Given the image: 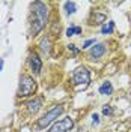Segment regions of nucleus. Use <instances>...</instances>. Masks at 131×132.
<instances>
[{"label":"nucleus","instance_id":"4468645a","mask_svg":"<svg viewBox=\"0 0 131 132\" xmlns=\"http://www.w3.org/2000/svg\"><path fill=\"white\" fill-rule=\"evenodd\" d=\"M103 114L104 116H113V108H112V105H104V107H103Z\"/></svg>","mask_w":131,"mask_h":132},{"label":"nucleus","instance_id":"2eb2a0df","mask_svg":"<svg viewBox=\"0 0 131 132\" xmlns=\"http://www.w3.org/2000/svg\"><path fill=\"white\" fill-rule=\"evenodd\" d=\"M95 44H97V41H95V39H88V41H84V42H83V50L89 48V47L95 45Z\"/></svg>","mask_w":131,"mask_h":132},{"label":"nucleus","instance_id":"1a4fd4ad","mask_svg":"<svg viewBox=\"0 0 131 132\" xmlns=\"http://www.w3.org/2000/svg\"><path fill=\"white\" fill-rule=\"evenodd\" d=\"M39 50H41V53L44 56H48L50 51H51V39H50L48 36H44L39 42Z\"/></svg>","mask_w":131,"mask_h":132},{"label":"nucleus","instance_id":"f03ea898","mask_svg":"<svg viewBox=\"0 0 131 132\" xmlns=\"http://www.w3.org/2000/svg\"><path fill=\"white\" fill-rule=\"evenodd\" d=\"M63 111H65V105H63V104L54 105L53 108H50L45 114H42L41 117L36 120V123H35V126H33V129H36V131H39V129H45L47 126L53 125L54 122H57V119L63 114Z\"/></svg>","mask_w":131,"mask_h":132},{"label":"nucleus","instance_id":"39448f33","mask_svg":"<svg viewBox=\"0 0 131 132\" xmlns=\"http://www.w3.org/2000/svg\"><path fill=\"white\" fill-rule=\"evenodd\" d=\"M72 128H74V119L69 117V116H66L63 119L54 122V123L47 129V132H69Z\"/></svg>","mask_w":131,"mask_h":132},{"label":"nucleus","instance_id":"423d86ee","mask_svg":"<svg viewBox=\"0 0 131 132\" xmlns=\"http://www.w3.org/2000/svg\"><path fill=\"white\" fill-rule=\"evenodd\" d=\"M106 53H107L106 44H104V42H98V44H95V45L89 50V57L92 59V60H99Z\"/></svg>","mask_w":131,"mask_h":132},{"label":"nucleus","instance_id":"6ab92c4d","mask_svg":"<svg viewBox=\"0 0 131 132\" xmlns=\"http://www.w3.org/2000/svg\"><path fill=\"white\" fill-rule=\"evenodd\" d=\"M3 65H5V60L0 59V72H2V69H3Z\"/></svg>","mask_w":131,"mask_h":132},{"label":"nucleus","instance_id":"dca6fc26","mask_svg":"<svg viewBox=\"0 0 131 132\" xmlns=\"http://www.w3.org/2000/svg\"><path fill=\"white\" fill-rule=\"evenodd\" d=\"M68 50H69V51H72L74 56H77V54H78V48H77L74 44H69V45H68Z\"/></svg>","mask_w":131,"mask_h":132},{"label":"nucleus","instance_id":"9b49d317","mask_svg":"<svg viewBox=\"0 0 131 132\" xmlns=\"http://www.w3.org/2000/svg\"><path fill=\"white\" fill-rule=\"evenodd\" d=\"M113 32H115V23H113V21L104 23L103 27H101V33H103V35H112Z\"/></svg>","mask_w":131,"mask_h":132},{"label":"nucleus","instance_id":"aec40b11","mask_svg":"<svg viewBox=\"0 0 131 132\" xmlns=\"http://www.w3.org/2000/svg\"><path fill=\"white\" fill-rule=\"evenodd\" d=\"M130 123H131V122H130Z\"/></svg>","mask_w":131,"mask_h":132},{"label":"nucleus","instance_id":"6e6552de","mask_svg":"<svg viewBox=\"0 0 131 132\" xmlns=\"http://www.w3.org/2000/svg\"><path fill=\"white\" fill-rule=\"evenodd\" d=\"M26 107H27V110H29L30 114L38 113V111L41 110V107H42V98L38 96V98H35V99H30V101L26 104Z\"/></svg>","mask_w":131,"mask_h":132},{"label":"nucleus","instance_id":"9d476101","mask_svg":"<svg viewBox=\"0 0 131 132\" xmlns=\"http://www.w3.org/2000/svg\"><path fill=\"white\" fill-rule=\"evenodd\" d=\"M99 93L103 95V96H110L112 93H113V86H112V82L110 81H104L101 86H99Z\"/></svg>","mask_w":131,"mask_h":132},{"label":"nucleus","instance_id":"f257e3e1","mask_svg":"<svg viewBox=\"0 0 131 132\" xmlns=\"http://www.w3.org/2000/svg\"><path fill=\"white\" fill-rule=\"evenodd\" d=\"M50 9L44 2L32 3V18H30V35L36 36L44 30V27L48 23Z\"/></svg>","mask_w":131,"mask_h":132},{"label":"nucleus","instance_id":"20e7f679","mask_svg":"<svg viewBox=\"0 0 131 132\" xmlns=\"http://www.w3.org/2000/svg\"><path fill=\"white\" fill-rule=\"evenodd\" d=\"M74 87L77 89H86L90 84V72L86 66H78L75 68L72 72V78H71Z\"/></svg>","mask_w":131,"mask_h":132},{"label":"nucleus","instance_id":"f8f14e48","mask_svg":"<svg viewBox=\"0 0 131 132\" xmlns=\"http://www.w3.org/2000/svg\"><path fill=\"white\" fill-rule=\"evenodd\" d=\"M63 8H65L66 15H74L77 11V5H75V2H65Z\"/></svg>","mask_w":131,"mask_h":132},{"label":"nucleus","instance_id":"ddd939ff","mask_svg":"<svg viewBox=\"0 0 131 132\" xmlns=\"http://www.w3.org/2000/svg\"><path fill=\"white\" fill-rule=\"evenodd\" d=\"M74 35H82V27H78V26H71V27L66 29V36L71 38Z\"/></svg>","mask_w":131,"mask_h":132},{"label":"nucleus","instance_id":"a211bd4d","mask_svg":"<svg viewBox=\"0 0 131 132\" xmlns=\"http://www.w3.org/2000/svg\"><path fill=\"white\" fill-rule=\"evenodd\" d=\"M92 119H93V125H98L99 120H98V114H93L92 116Z\"/></svg>","mask_w":131,"mask_h":132},{"label":"nucleus","instance_id":"7ed1b4c3","mask_svg":"<svg viewBox=\"0 0 131 132\" xmlns=\"http://www.w3.org/2000/svg\"><path fill=\"white\" fill-rule=\"evenodd\" d=\"M38 89V84L35 81L32 75L23 74L20 77V82H18V96L20 98H30L35 95V92Z\"/></svg>","mask_w":131,"mask_h":132},{"label":"nucleus","instance_id":"f3484780","mask_svg":"<svg viewBox=\"0 0 131 132\" xmlns=\"http://www.w3.org/2000/svg\"><path fill=\"white\" fill-rule=\"evenodd\" d=\"M57 30H60V24H59V23H54V24H53V33L57 32Z\"/></svg>","mask_w":131,"mask_h":132},{"label":"nucleus","instance_id":"0eeeda50","mask_svg":"<svg viewBox=\"0 0 131 132\" xmlns=\"http://www.w3.org/2000/svg\"><path fill=\"white\" fill-rule=\"evenodd\" d=\"M29 66L35 74H41V69H42V60L41 57L36 54V53H30L29 54Z\"/></svg>","mask_w":131,"mask_h":132}]
</instances>
